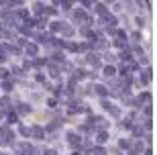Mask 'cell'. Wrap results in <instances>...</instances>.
I'll return each instance as SVG.
<instances>
[{"label":"cell","instance_id":"6da1fadb","mask_svg":"<svg viewBox=\"0 0 157 155\" xmlns=\"http://www.w3.org/2000/svg\"><path fill=\"white\" fill-rule=\"evenodd\" d=\"M65 139H67V143H70L74 149H80L82 145H84V139H82L78 133H67V135H65Z\"/></svg>","mask_w":157,"mask_h":155},{"label":"cell","instance_id":"7a4b0ae2","mask_svg":"<svg viewBox=\"0 0 157 155\" xmlns=\"http://www.w3.org/2000/svg\"><path fill=\"white\" fill-rule=\"evenodd\" d=\"M14 151H17V155H33V145L23 141V143L14 145Z\"/></svg>","mask_w":157,"mask_h":155},{"label":"cell","instance_id":"3957f363","mask_svg":"<svg viewBox=\"0 0 157 155\" xmlns=\"http://www.w3.org/2000/svg\"><path fill=\"white\" fill-rule=\"evenodd\" d=\"M86 125H94L96 129H100V131H104L106 126H108V121H106V118H102V116H90Z\"/></svg>","mask_w":157,"mask_h":155},{"label":"cell","instance_id":"277c9868","mask_svg":"<svg viewBox=\"0 0 157 155\" xmlns=\"http://www.w3.org/2000/svg\"><path fill=\"white\" fill-rule=\"evenodd\" d=\"M100 21H102L104 25H108V27H117V17H114V14H110V12H108V14H104V17H100Z\"/></svg>","mask_w":157,"mask_h":155},{"label":"cell","instance_id":"5b68a950","mask_svg":"<svg viewBox=\"0 0 157 155\" xmlns=\"http://www.w3.org/2000/svg\"><path fill=\"white\" fill-rule=\"evenodd\" d=\"M2 51H8V53H14V55H21V47L17 45H10V43H2V47H0Z\"/></svg>","mask_w":157,"mask_h":155},{"label":"cell","instance_id":"8992f818","mask_svg":"<svg viewBox=\"0 0 157 155\" xmlns=\"http://www.w3.org/2000/svg\"><path fill=\"white\" fill-rule=\"evenodd\" d=\"M102 106H104V108L108 110L110 114H114V116H121V110H118L117 106H114V104H110L108 100H102Z\"/></svg>","mask_w":157,"mask_h":155},{"label":"cell","instance_id":"52a82bcc","mask_svg":"<svg viewBox=\"0 0 157 155\" xmlns=\"http://www.w3.org/2000/svg\"><path fill=\"white\" fill-rule=\"evenodd\" d=\"M151 78H153V69L151 68L143 69V74H141V84H149V82H151Z\"/></svg>","mask_w":157,"mask_h":155},{"label":"cell","instance_id":"ba28073f","mask_svg":"<svg viewBox=\"0 0 157 155\" xmlns=\"http://www.w3.org/2000/svg\"><path fill=\"white\" fill-rule=\"evenodd\" d=\"M86 61L90 63L92 68H100V57H98V55H96V53H88Z\"/></svg>","mask_w":157,"mask_h":155},{"label":"cell","instance_id":"9c48e42d","mask_svg":"<svg viewBox=\"0 0 157 155\" xmlns=\"http://www.w3.org/2000/svg\"><path fill=\"white\" fill-rule=\"evenodd\" d=\"M92 49H108V41L106 39H94Z\"/></svg>","mask_w":157,"mask_h":155},{"label":"cell","instance_id":"30bf717a","mask_svg":"<svg viewBox=\"0 0 157 155\" xmlns=\"http://www.w3.org/2000/svg\"><path fill=\"white\" fill-rule=\"evenodd\" d=\"M31 137H35V139H43L45 137V131H43V129H41V126H33V129H31Z\"/></svg>","mask_w":157,"mask_h":155},{"label":"cell","instance_id":"8fae6325","mask_svg":"<svg viewBox=\"0 0 157 155\" xmlns=\"http://www.w3.org/2000/svg\"><path fill=\"white\" fill-rule=\"evenodd\" d=\"M17 110H18V114H29V112H31V106L27 102H21V104H17Z\"/></svg>","mask_w":157,"mask_h":155},{"label":"cell","instance_id":"7c38bea8","mask_svg":"<svg viewBox=\"0 0 157 155\" xmlns=\"http://www.w3.org/2000/svg\"><path fill=\"white\" fill-rule=\"evenodd\" d=\"M80 33H82V37H90V39H98V37H96V35L92 33V29H90L88 25H86V27H82V29H80Z\"/></svg>","mask_w":157,"mask_h":155},{"label":"cell","instance_id":"4fadbf2b","mask_svg":"<svg viewBox=\"0 0 157 155\" xmlns=\"http://www.w3.org/2000/svg\"><path fill=\"white\" fill-rule=\"evenodd\" d=\"M94 10H96V14H100V17H104V14H108V10H106V6L100 2V4H94Z\"/></svg>","mask_w":157,"mask_h":155},{"label":"cell","instance_id":"5bb4252c","mask_svg":"<svg viewBox=\"0 0 157 155\" xmlns=\"http://www.w3.org/2000/svg\"><path fill=\"white\" fill-rule=\"evenodd\" d=\"M104 76L106 78H114V76H117V68H114V65H106L104 68Z\"/></svg>","mask_w":157,"mask_h":155},{"label":"cell","instance_id":"9a60e30c","mask_svg":"<svg viewBox=\"0 0 157 155\" xmlns=\"http://www.w3.org/2000/svg\"><path fill=\"white\" fill-rule=\"evenodd\" d=\"M59 31H61L65 37H71V35H74V29H71L70 25H65V23H61V29H59Z\"/></svg>","mask_w":157,"mask_h":155},{"label":"cell","instance_id":"2e32d148","mask_svg":"<svg viewBox=\"0 0 157 155\" xmlns=\"http://www.w3.org/2000/svg\"><path fill=\"white\" fill-rule=\"evenodd\" d=\"M47 68H49V74H51V78H57V76H59V68L55 65V63H47Z\"/></svg>","mask_w":157,"mask_h":155},{"label":"cell","instance_id":"e0dca14e","mask_svg":"<svg viewBox=\"0 0 157 155\" xmlns=\"http://www.w3.org/2000/svg\"><path fill=\"white\" fill-rule=\"evenodd\" d=\"M131 131H133L135 137H141V135H145V129H143L141 125H133V129H131Z\"/></svg>","mask_w":157,"mask_h":155},{"label":"cell","instance_id":"ac0fdd59","mask_svg":"<svg viewBox=\"0 0 157 155\" xmlns=\"http://www.w3.org/2000/svg\"><path fill=\"white\" fill-rule=\"evenodd\" d=\"M94 92L98 94V96H102V98H106V96H108V90H106L104 86H94Z\"/></svg>","mask_w":157,"mask_h":155},{"label":"cell","instance_id":"d6986e66","mask_svg":"<svg viewBox=\"0 0 157 155\" xmlns=\"http://www.w3.org/2000/svg\"><path fill=\"white\" fill-rule=\"evenodd\" d=\"M12 143H14V133L6 131V137H4V143H2V145H12Z\"/></svg>","mask_w":157,"mask_h":155},{"label":"cell","instance_id":"ffe728a7","mask_svg":"<svg viewBox=\"0 0 157 155\" xmlns=\"http://www.w3.org/2000/svg\"><path fill=\"white\" fill-rule=\"evenodd\" d=\"M37 51H39V47H37L35 43H27V53H29V55H37Z\"/></svg>","mask_w":157,"mask_h":155},{"label":"cell","instance_id":"44dd1931","mask_svg":"<svg viewBox=\"0 0 157 155\" xmlns=\"http://www.w3.org/2000/svg\"><path fill=\"white\" fill-rule=\"evenodd\" d=\"M0 106H2V110L10 108V98H8V96H2V98H0Z\"/></svg>","mask_w":157,"mask_h":155},{"label":"cell","instance_id":"7402d4cb","mask_svg":"<svg viewBox=\"0 0 157 155\" xmlns=\"http://www.w3.org/2000/svg\"><path fill=\"white\" fill-rule=\"evenodd\" d=\"M96 141H98V143H104V141H108V133H106V131H100L98 135H96Z\"/></svg>","mask_w":157,"mask_h":155},{"label":"cell","instance_id":"603a6c76","mask_svg":"<svg viewBox=\"0 0 157 155\" xmlns=\"http://www.w3.org/2000/svg\"><path fill=\"white\" fill-rule=\"evenodd\" d=\"M37 41H39V43H49V41H51V35H47V33L37 35Z\"/></svg>","mask_w":157,"mask_h":155},{"label":"cell","instance_id":"cb8c5ba5","mask_svg":"<svg viewBox=\"0 0 157 155\" xmlns=\"http://www.w3.org/2000/svg\"><path fill=\"white\" fill-rule=\"evenodd\" d=\"M86 72H84V69H76V72H74V80H84V78H86Z\"/></svg>","mask_w":157,"mask_h":155},{"label":"cell","instance_id":"d4e9b609","mask_svg":"<svg viewBox=\"0 0 157 155\" xmlns=\"http://www.w3.org/2000/svg\"><path fill=\"white\" fill-rule=\"evenodd\" d=\"M14 14H17L18 18H27V17H29V10H27V8H18Z\"/></svg>","mask_w":157,"mask_h":155},{"label":"cell","instance_id":"484cf974","mask_svg":"<svg viewBox=\"0 0 157 155\" xmlns=\"http://www.w3.org/2000/svg\"><path fill=\"white\" fill-rule=\"evenodd\" d=\"M18 31H21L23 35H27V37H29V35H33V29H29L27 25H21V27H18Z\"/></svg>","mask_w":157,"mask_h":155},{"label":"cell","instance_id":"4316f807","mask_svg":"<svg viewBox=\"0 0 157 155\" xmlns=\"http://www.w3.org/2000/svg\"><path fill=\"white\" fill-rule=\"evenodd\" d=\"M43 8H45V6L41 4V2H35V4H33V12H35V14H41V12H43Z\"/></svg>","mask_w":157,"mask_h":155},{"label":"cell","instance_id":"83f0119b","mask_svg":"<svg viewBox=\"0 0 157 155\" xmlns=\"http://www.w3.org/2000/svg\"><path fill=\"white\" fill-rule=\"evenodd\" d=\"M118 145H121V149H131V141H128V139H121Z\"/></svg>","mask_w":157,"mask_h":155},{"label":"cell","instance_id":"f1b7e54d","mask_svg":"<svg viewBox=\"0 0 157 155\" xmlns=\"http://www.w3.org/2000/svg\"><path fill=\"white\" fill-rule=\"evenodd\" d=\"M92 155H108V153H106V149H104V147H94Z\"/></svg>","mask_w":157,"mask_h":155},{"label":"cell","instance_id":"f546056e","mask_svg":"<svg viewBox=\"0 0 157 155\" xmlns=\"http://www.w3.org/2000/svg\"><path fill=\"white\" fill-rule=\"evenodd\" d=\"M149 100H151V94H149V92H143V94H141V98H139L141 104H143V102H149Z\"/></svg>","mask_w":157,"mask_h":155},{"label":"cell","instance_id":"4dcf8cb0","mask_svg":"<svg viewBox=\"0 0 157 155\" xmlns=\"http://www.w3.org/2000/svg\"><path fill=\"white\" fill-rule=\"evenodd\" d=\"M43 12H45V14H57L55 6H45V8H43Z\"/></svg>","mask_w":157,"mask_h":155},{"label":"cell","instance_id":"1f68e13d","mask_svg":"<svg viewBox=\"0 0 157 155\" xmlns=\"http://www.w3.org/2000/svg\"><path fill=\"white\" fill-rule=\"evenodd\" d=\"M6 118H8V122H10V125H14V122H17V112H8V116H6Z\"/></svg>","mask_w":157,"mask_h":155},{"label":"cell","instance_id":"d6a6232c","mask_svg":"<svg viewBox=\"0 0 157 155\" xmlns=\"http://www.w3.org/2000/svg\"><path fill=\"white\" fill-rule=\"evenodd\" d=\"M53 59H55V61H57V63H63V53H61V51L53 53Z\"/></svg>","mask_w":157,"mask_h":155},{"label":"cell","instance_id":"836d02e7","mask_svg":"<svg viewBox=\"0 0 157 155\" xmlns=\"http://www.w3.org/2000/svg\"><path fill=\"white\" fill-rule=\"evenodd\" d=\"M59 29H61V23H51L49 25V31H53V33H57Z\"/></svg>","mask_w":157,"mask_h":155},{"label":"cell","instance_id":"e575fe53","mask_svg":"<svg viewBox=\"0 0 157 155\" xmlns=\"http://www.w3.org/2000/svg\"><path fill=\"white\" fill-rule=\"evenodd\" d=\"M18 131H21V135H23V137H31V129H27V126H21Z\"/></svg>","mask_w":157,"mask_h":155},{"label":"cell","instance_id":"d590c367","mask_svg":"<svg viewBox=\"0 0 157 155\" xmlns=\"http://www.w3.org/2000/svg\"><path fill=\"white\" fill-rule=\"evenodd\" d=\"M141 149H145V145L141 143V141H137V143H135V147H133L131 151H135V153H137V151H141Z\"/></svg>","mask_w":157,"mask_h":155},{"label":"cell","instance_id":"8d00e7d4","mask_svg":"<svg viewBox=\"0 0 157 155\" xmlns=\"http://www.w3.org/2000/svg\"><path fill=\"white\" fill-rule=\"evenodd\" d=\"M122 129H133V121H131V118H127V121H122Z\"/></svg>","mask_w":157,"mask_h":155},{"label":"cell","instance_id":"74e56055","mask_svg":"<svg viewBox=\"0 0 157 155\" xmlns=\"http://www.w3.org/2000/svg\"><path fill=\"white\" fill-rule=\"evenodd\" d=\"M33 63H35L37 68H41V65H47V61H45V59H43V57H37V59H35V61H33Z\"/></svg>","mask_w":157,"mask_h":155},{"label":"cell","instance_id":"f35d334b","mask_svg":"<svg viewBox=\"0 0 157 155\" xmlns=\"http://www.w3.org/2000/svg\"><path fill=\"white\" fill-rule=\"evenodd\" d=\"M143 112H145L147 116H151V112H153V108H151V104H147V106H143Z\"/></svg>","mask_w":157,"mask_h":155},{"label":"cell","instance_id":"ab89813d","mask_svg":"<svg viewBox=\"0 0 157 155\" xmlns=\"http://www.w3.org/2000/svg\"><path fill=\"white\" fill-rule=\"evenodd\" d=\"M6 78H8V72L4 68H0V80H6Z\"/></svg>","mask_w":157,"mask_h":155},{"label":"cell","instance_id":"60d3db41","mask_svg":"<svg viewBox=\"0 0 157 155\" xmlns=\"http://www.w3.org/2000/svg\"><path fill=\"white\" fill-rule=\"evenodd\" d=\"M2 88H4L6 92H10V90H12V82H4V84H2Z\"/></svg>","mask_w":157,"mask_h":155},{"label":"cell","instance_id":"b9f144b4","mask_svg":"<svg viewBox=\"0 0 157 155\" xmlns=\"http://www.w3.org/2000/svg\"><path fill=\"white\" fill-rule=\"evenodd\" d=\"M80 131L82 133H92V126H90V125H84V126H80Z\"/></svg>","mask_w":157,"mask_h":155},{"label":"cell","instance_id":"7bdbcfd3","mask_svg":"<svg viewBox=\"0 0 157 155\" xmlns=\"http://www.w3.org/2000/svg\"><path fill=\"white\" fill-rule=\"evenodd\" d=\"M61 6H63L65 10H70V8H71V2H70V0H63V2H61Z\"/></svg>","mask_w":157,"mask_h":155},{"label":"cell","instance_id":"ee69618b","mask_svg":"<svg viewBox=\"0 0 157 155\" xmlns=\"http://www.w3.org/2000/svg\"><path fill=\"white\" fill-rule=\"evenodd\" d=\"M12 74H14V76H23V69H21V68H17V65H14V69H12Z\"/></svg>","mask_w":157,"mask_h":155},{"label":"cell","instance_id":"f6af8a7d","mask_svg":"<svg viewBox=\"0 0 157 155\" xmlns=\"http://www.w3.org/2000/svg\"><path fill=\"white\" fill-rule=\"evenodd\" d=\"M23 65H25V69H31V68H33V61H31V59H27Z\"/></svg>","mask_w":157,"mask_h":155},{"label":"cell","instance_id":"bcb514c9","mask_svg":"<svg viewBox=\"0 0 157 155\" xmlns=\"http://www.w3.org/2000/svg\"><path fill=\"white\" fill-rule=\"evenodd\" d=\"M43 155H57V151H55V149H45Z\"/></svg>","mask_w":157,"mask_h":155},{"label":"cell","instance_id":"7dc6e473","mask_svg":"<svg viewBox=\"0 0 157 155\" xmlns=\"http://www.w3.org/2000/svg\"><path fill=\"white\" fill-rule=\"evenodd\" d=\"M131 39H133V41H141V35L139 33H133V35H131Z\"/></svg>","mask_w":157,"mask_h":155},{"label":"cell","instance_id":"c3c4849f","mask_svg":"<svg viewBox=\"0 0 157 155\" xmlns=\"http://www.w3.org/2000/svg\"><path fill=\"white\" fill-rule=\"evenodd\" d=\"M114 59H117V57H114L112 53H106V61H114Z\"/></svg>","mask_w":157,"mask_h":155},{"label":"cell","instance_id":"681fc988","mask_svg":"<svg viewBox=\"0 0 157 155\" xmlns=\"http://www.w3.org/2000/svg\"><path fill=\"white\" fill-rule=\"evenodd\" d=\"M2 61H6V53L0 49V63H2Z\"/></svg>","mask_w":157,"mask_h":155},{"label":"cell","instance_id":"f907efd6","mask_svg":"<svg viewBox=\"0 0 157 155\" xmlns=\"http://www.w3.org/2000/svg\"><path fill=\"white\" fill-rule=\"evenodd\" d=\"M35 78H37V82H43V80H45V76H43V74H37Z\"/></svg>","mask_w":157,"mask_h":155},{"label":"cell","instance_id":"816d5d0a","mask_svg":"<svg viewBox=\"0 0 157 155\" xmlns=\"http://www.w3.org/2000/svg\"><path fill=\"white\" fill-rule=\"evenodd\" d=\"M145 155H153V151L151 149H145Z\"/></svg>","mask_w":157,"mask_h":155},{"label":"cell","instance_id":"f5cc1de1","mask_svg":"<svg viewBox=\"0 0 157 155\" xmlns=\"http://www.w3.org/2000/svg\"><path fill=\"white\" fill-rule=\"evenodd\" d=\"M128 155H137V153H135V151H131V149H128Z\"/></svg>","mask_w":157,"mask_h":155},{"label":"cell","instance_id":"db71d44e","mask_svg":"<svg viewBox=\"0 0 157 155\" xmlns=\"http://www.w3.org/2000/svg\"><path fill=\"white\" fill-rule=\"evenodd\" d=\"M2 114H4V110H0V116H2Z\"/></svg>","mask_w":157,"mask_h":155},{"label":"cell","instance_id":"11a10c76","mask_svg":"<svg viewBox=\"0 0 157 155\" xmlns=\"http://www.w3.org/2000/svg\"><path fill=\"white\" fill-rule=\"evenodd\" d=\"M71 155H80V153H71Z\"/></svg>","mask_w":157,"mask_h":155}]
</instances>
